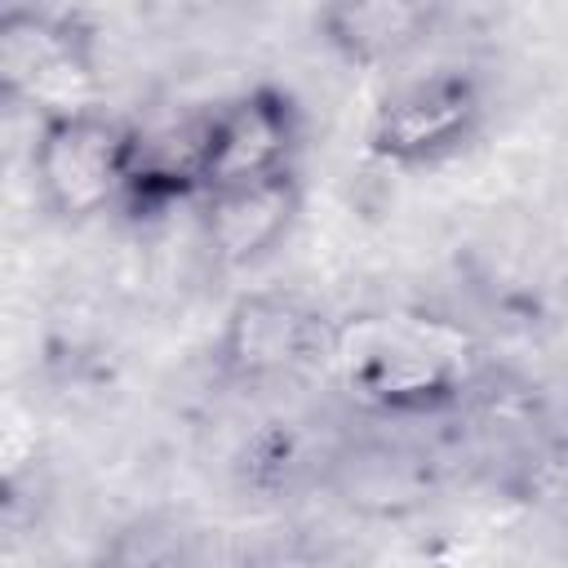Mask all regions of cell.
I'll use <instances>...</instances> for the list:
<instances>
[{"instance_id":"6da1fadb","label":"cell","mask_w":568,"mask_h":568,"mask_svg":"<svg viewBox=\"0 0 568 568\" xmlns=\"http://www.w3.org/2000/svg\"><path fill=\"white\" fill-rule=\"evenodd\" d=\"M346 395L382 417H430L457 408L470 390V346L444 320L359 315L333 328V355Z\"/></svg>"},{"instance_id":"7a4b0ae2","label":"cell","mask_w":568,"mask_h":568,"mask_svg":"<svg viewBox=\"0 0 568 568\" xmlns=\"http://www.w3.org/2000/svg\"><path fill=\"white\" fill-rule=\"evenodd\" d=\"M133 129L93 102L44 111L31 146V169L40 200L62 222H84L106 209H120L129 182Z\"/></svg>"},{"instance_id":"3957f363","label":"cell","mask_w":568,"mask_h":568,"mask_svg":"<svg viewBox=\"0 0 568 568\" xmlns=\"http://www.w3.org/2000/svg\"><path fill=\"white\" fill-rule=\"evenodd\" d=\"M333 320L297 293L253 288L231 302L213 337V368L235 386H271L333 355Z\"/></svg>"},{"instance_id":"277c9868","label":"cell","mask_w":568,"mask_h":568,"mask_svg":"<svg viewBox=\"0 0 568 568\" xmlns=\"http://www.w3.org/2000/svg\"><path fill=\"white\" fill-rule=\"evenodd\" d=\"M484 124V89L470 71L444 67L395 84L368 120V155L390 169H422L457 155Z\"/></svg>"},{"instance_id":"5b68a950","label":"cell","mask_w":568,"mask_h":568,"mask_svg":"<svg viewBox=\"0 0 568 568\" xmlns=\"http://www.w3.org/2000/svg\"><path fill=\"white\" fill-rule=\"evenodd\" d=\"M93 80V27L71 9H0V102L44 111L84 106Z\"/></svg>"},{"instance_id":"8992f818","label":"cell","mask_w":568,"mask_h":568,"mask_svg":"<svg viewBox=\"0 0 568 568\" xmlns=\"http://www.w3.org/2000/svg\"><path fill=\"white\" fill-rule=\"evenodd\" d=\"M302 106L280 84H253L204 111V191L293 173Z\"/></svg>"},{"instance_id":"52a82bcc","label":"cell","mask_w":568,"mask_h":568,"mask_svg":"<svg viewBox=\"0 0 568 568\" xmlns=\"http://www.w3.org/2000/svg\"><path fill=\"white\" fill-rule=\"evenodd\" d=\"M302 209L297 173L217 186L200 195V231L217 266L244 271L280 248V240L293 231Z\"/></svg>"},{"instance_id":"ba28073f","label":"cell","mask_w":568,"mask_h":568,"mask_svg":"<svg viewBox=\"0 0 568 568\" xmlns=\"http://www.w3.org/2000/svg\"><path fill=\"white\" fill-rule=\"evenodd\" d=\"M439 22L435 4L422 0H342L315 13L320 40L351 67H395L430 40Z\"/></svg>"},{"instance_id":"9c48e42d","label":"cell","mask_w":568,"mask_h":568,"mask_svg":"<svg viewBox=\"0 0 568 568\" xmlns=\"http://www.w3.org/2000/svg\"><path fill=\"white\" fill-rule=\"evenodd\" d=\"M204 195V115L160 129H133L129 182L120 209L169 213L173 204Z\"/></svg>"},{"instance_id":"30bf717a","label":"cell","mask_w":568,"mask_h":568,"mask_svg":"<svg viewBox=\"0 0 568 568\" xmlns=\"http://www.w3.org/2000/svg\"><path fill=\"white\" fill-rule=\"evenodd\" d=\"M40 448H44V435H40L36 408L18 390L0 386V501L13 497L36 475Z\"/></svg>"},{"instance_id":"8fae6325","label":"cell","mask_w":568,"mask_h":568,"mask_svg":"<svg viewBox=\"0 0 568 568\" xmlns=\"http://www.w3.org/2000/svg\"><path fill=\"white\" fill-rule=\"evenodd\" d=\"M93 568H186V550L182 537L173 528L160 524H133L129 532H120L111 541V550L102 555V564Z\"/></svg>"}]
</instances>
